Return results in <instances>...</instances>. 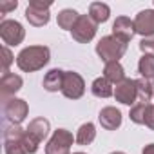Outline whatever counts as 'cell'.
Returning <instances> with one entry per match:
<instances>
[{"label": "cell", "instance_id": "cell-1", "mask_svg": "<svg viewBox=\"0 0 154 154\" xmlns=\"http://www.w3.org/2000/svg\"><path fill=\"white\" fill-rule=\"evenodd\" d=\"M47 60H49L47 47H27L18 54L17 63L22 71H36L42 65H45Z\"/></svg>", "mask_w": 154, "mask_h": 154}, {"label": "cell", "instance_id": "cell-2", "mask_svg": "<svg viewBox=\"0 0 154 154\" xmlns=\"http://www.w3.org/2000/svg\"><path fill=\"white\" fill-rule=\"evenodd\" d=\"M96 51H98V54H100L107 63H109V62H116V60L125 53V42H118L116 38L107 36V38H103V40L98 44Z\"/></svg>", "mask_w": 154, "mask_h": 154}, {"label": "cell", "instance_id": "cell-3", "mask_svg": "<svg viewBox=\"0 0 154 154\" xmlns=\"http://www.w3.org/2000/svg\"><path fill=\"white\" fill-rule=\"evenodd\" d=\"M27 114V105L24 100H8L4 102V120L15 123H20Z\"/></svg>", "mask_w": 154, "mask_h": 154}, {"label": "cell", "instance_id": "cell-4", "mask_svg": "<svg viewBox=\"0 0 154 154\" xmlns=\"http://www.w3.org/2000/svg\"><path fill=\"white\" fill-rule=\"evenodd\" d=\"M71 143H72V136H71L67 131L60 129V131H56L54 136L51 138V141H49L45 152H47V154H69V145H71Z\"/></svg>", "mask_w": 154, "mask_h": 154}, {"label": "cell", "instance_id": "cell-5", "mask_svg": "<svg viewBox=\"0 0 154 154\" xmlns=\"http://www.w3.org/2000/svg\"><path fill=\"white\" fill-rule=\"evenodd\" d=\"M62 91L67 98H80L84 94V80L76 72H65Z\"/></svg>", "mask_w": 154, "mask_h": 154}, {"label": "cell", "instance_id": "cell-6", "mask_svg": "<svg viewBox=\"0 0 154 154\" xmlns=\"http://www.w3.org/2000/svg\"><path fill=\"white\" fill-rule=\"evenodd\" d=\"M0 35H2V40L8 45H17L22 38H24V29L18 22L13 20H4L2 27H0Z\"/></svg>", "mask_w": 154, "mask_h": 154}, {"label": "cell", "instance_id": "cell-7", "mask_svg": "<svg viewBox=\"0 0 154 154\" xmlns=\"http://www.w3.org/2000/svg\"><path fill=\"white\" fill-rule=\"evenodd\" d=\"M116 98L122 102V103H134L136 96H138V87H136V82L132 80H122L116 87Z\"/></svg>", "mask_w": 154, "mask_h": 154}, {"label": "cell", "instance_id": "cell-8", "mask_svg": "<svg viewBox=\"0 0 154 154\" xmlns=\"http://www.w3.org/2000/svg\"><path fill=\"white\" fill-rule=\"evenodd\" d=\"M27 136L33 140V141H36V143H40L45 136H47V132H49V122L47 120H44V118H38V120H33L31 123H29V127H27Z\"/></svg>", "mask_w": 154, "mask_h": 154}, {"label": "cell", "instance_id": "cell-9", "mask_svg": "<svg viewBox=\"0 0 154 154\" xmlns=\"http://www.w3.org/2000/svg\"><path fill=\"white\" fill-rule=\"evenodd\" d=\"M0 85H2V100L8 102V96H9V94H15V93L20 89L22 78H20V76H17V74L6 72V74L2 76V82H0Z\"/></svg>", "mask_w": 154, "mask_h": 154}, {"label": "cell", "instance_id": "cell-10", "mask_svg": "<svg viewBox=\"0 0 154 154\" xmlns=\"http://www.w3.org/2000/svg\"><path fill=\"white\" fill-rule=\"evenodd\" d=\"M100 123L105 127V129H116L120 123H122V114L118 109L114 107H105L102 112H100Z\"/></svg>", "mask_w": 154, "mask_h": 154}, {"label": "cell", "instance_id": "cell-11", "mask_svg": "<svg viewBox=\"0 0 154 154\" xmlns=\"http://www.w3.org/2000/svg\"><path fill=\"white\" fill-rule=\"evenodd\" d=\"M136 31L141 35H152L154 33V13L152 11H143L140 13L136 20Z\"/></svg>", "mask_w": 154, "mask_h": 154}, {"label": "cell", "instance_id": "cell-12", "mask_svg": "<svg viewBox=\"0 0 154 154\" xmlns=\"http://www.w3.org/2000/svg\"><path fill=\"white\" fill-rule=\"evenodd\" d=\"M63 74L65 72L58 71V69L49 71L47 76L44 78V87L47 91H58V89H62V85H63Z\"/></svg>", "mask_w": 154, "mask_h": 154}, {"label": "cell", "instance_id": "cell-13", "mask_svg": "<svg viewBox=\"0 0 154 154\" xmlns=\"http://www.w3.org/2000/svg\"><path fill=\"white\" fill-rule=\"evenodd\" d=\"M72 35L78 38L80 42H85V40H91L93 35H94V26L87 20V18H80L78 22V27L72 31Z\"/></svg>", "mask_w": 154, "mask_h": 154}, {"label": "cell", "instance_id": "cell-14", "mask_svg": "<svg viewBox=\"0 0 154 154\" xmlns=\"http://www.w3.org/2000/svg\"><path fill=\"white\" fill-rule=\"evenodd\" d=\"M134 27H136V26H132L127 18H120V20L114 24V35H116V36H122L123 42H127V40L134 35V31H132Z\"/></svg>", "mask_w": 154, "mask_h": 154}, {"label": "cell", "instance_id": "cell-15", "mask_svg": "<svg viewBox=\"0 0 154 154\" xmlns=\"http://www.w3.org/2000/svg\"><path fill=\"white\" fill-rule=\"evenodd\" d=\"M105 78L111 82H122L123 80V69L118 62H109L105 65Z\"/></svg>", "mask_w": 154, "mask_h": 154}, {"label": "cell", "instance_id": "cell-16", "mask_svg": "<svg viewBox=\"0 0 154 154\" xmlns=\"http://www.w3.org/2000/svg\"><path fill=\"white\" fill-rule=\"evenodd\" d=\"M94 134H96V132H94V125H93V123H85V125L80 127L76 140H78L80 145H87V143H91V141L94 140Z\"/></svg>", "mask_w": 154, "mask_h": 154}, {"label": "cell", "instance_id": "cell-17", "mask_svg": "<svg viewBox=\"0 0 154 154\" xmlns=\"http://www.w3.org/2000/svg\"><path fill=\"white\" fill-rule=\"evenodd\" d=\"M93 93H94L96 96H102V98L111 96V94H112V89H111L109 80H107V78H98V80H94V84H93Z\"/></svg>", "mask_w": 154, "mask_h": 154}, {"label": "cell", "instance_id": "cell-18", "mask_svg": "<svg viewBox=\"0 0 154 154\" xmlns=\"http://www.w3.org/2000/svg\"><path fill=\"white\" fill-rule=\"evenodd\" d=\"M140 72L145 76V78H152V76H154V56L152 54L141 58V62H140Z\"/></svg>", "mask_w": 154, "mask_h": 154}, {"label": "cell", "instance_id": "cell-19", "mask_svg": "<svg viewBox=\"0 0 154 154\" xmlns=\"http://www.w3.org/2000/svg\"><path fill=\"white\" fill-rule=\"evenodd\" d=\"M136 87H138L140 102H141V103H147V102L150 100V96H152V87H150L147 82H143V80H138V82H136Z\"/></svg>", "mask_w": 154, "mask_h": 154}, {"label": "cell", "instance_id": "cell-20", "mask_svg": "<svg viewBox=\"0 0 154 154\" xmlns=\"http://www.w3.org/2000/svg\"><path fill=\"white\" fill-rule=\"evenodd\" d=\"M6 154H27V150L24 149L22 140H6Z\"/></svg>", "mask_w": 154, "mask_h": 154}, {"label": "cell", "instance_id": "cell-21", "mask_svg": "<svg viewBox=\"0 0 154 154\" xmlns=\"http://www.w3.org/2000/svg\"><path fill=\"white\" fill-rule=\"evenodd\" d=\"M91 11H98V15L94 17L96 22H105L107 17H109V8L107 6H102V4H93L91 6Z\"/></svg>", "mask_w": 154, "mask_h": 154}, {"label": "cell", "instance_id": "cell-22", "mask_svg": "<svg viewBox=\"0 0 154 154\" xmlns=\"http://www.w3.org/2000/svg\"><path fill=\"white\" fill-rule=\"evenodd\" d=\"M74 18H76V13H74V11H63V13L58 17V22H60L62 27L67 29V27H71V22H69V20L74 22Z\"/></svg>", "mask_w": 154, "mask_h": 154}, {"label": "cell", "instance_id": "cell-23", "mask_svg": "<svg viewBox=\"0 0 154 154\" xmlns=\"http://www.w3.org/2000/svg\"><path fill=\"white\" fill-rule=\"evenodd\" d=\"M140 47H141V51H145V53H152V56H154V38H150V40H143Z\"/></svg>", "mask_w": 154, "mask_h": 154}, {"label": "cell", "instance_id": "cell-24", "mask_svg": "<svg viewBox=\"0 0 154 154\" xmlns=\"http://www.w3.org/2000/svg\"><path fill=\"white\" fill-rule=\"evenodd\" d=\"M11 63V53L8 47H4V74L8 72V65Z\"/></svg>", "mask_w": 154, "mask_h": 154}, {"label": "cell", "instance_id": "cell-25", "mask_svg": "<svg viewBox=\"0 0 154 154\" xmlns=\"http://www.w3.org/2000/svg\"><path fill=\"white\" fill-rule=\"evenodd\" d=\"M143 154H154V143H150V145H147V147L143 149Z\"/></svg>", "mask_w": 154, "mask_h": 154}, {"label": "cell", "instance_id": "cell-26", "mask_svg": "<svg viewBox=\"0 0 154 154\" xmlns=\"http://www.w3.org/2000/svg\"><path fill=\"white\" fill-rule=\"evenodd\" d=\"M74 154H84V152H74Z\"/></svg>", "mask_w": 154, "mask_h": 154}, {"label": "cell", "instance_id": "cell-27", "mask_svg": "<svg viewBox=\"0 0 154 154\" xmlns=\"http://www.w3.org/2000/svg\"><path fill=\"white\" fill-rule=\"evenodd\" d=\"M114 154H123V152H114Z\"/></svg>", "mask_w": 154, "mask_h": 154}]
</instances>
